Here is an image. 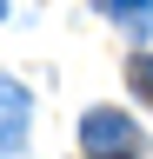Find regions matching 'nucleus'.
I'll list each match as a JSON object with an SVG mask.
<instances>
[{
    "label": "nucleus",
    "mask_w": 153,
    "mask_h": 159,
    "mask_svg": "<svg viewBox=\"0 0 153 159\" xmlns=\"http://www.w3.org/2000/svg\"><path fill=\"white\" fill-rule=\"evenodd\" d=\"M80 146H87V152H133V146H140V133H133V119H127V113L93 106V113L80 119Z\"/></svg>",
    "instance_id": "f257e3e1"
},
{
    "label": "nucleus",
    "mask_w": 153,
    "mask_h": 159,
    "mask_svg": "<svg viewBox=\"0 0 153 159\" xmlns=\"http://www.w3.org/2000/svg\"><path fill=\"white\" fill-rule=\"evenodd\" d=\"M27 146V86L20 80H0V152Z\"/></svg>",
    "instance_id": "f03ea898"
},
{
    "label": "nucleus",
    "mask_w": 153,
    "mask_h": 159,
    "mask_svg": "<svg viewBox=\"0 0 153 159\" xmlns=\"http://www.w3.org/2000/svg\"><path fill=\"white\" fill-rule=\"evenodd\" d=\"M100 13H107V20H120L133 40H146V33H153V0H100Z\"/></svg>",
    "instance_id": "7ed1b4c3"
},
{
    "label": "nucleus",
    "mask_w": 153,
    "mask_h": 159,
    "mask_svg": "<svg viewBox=\"0 0 153 159\" xmlns=\"http://www.w3.org/2000/svg\"><path fill=\"white\" fill-rule=\"evenodd\" d=\"M127 86L153 106V53H133V60H127Z\"/></svg>",
    "instance_id": "20e7f679"
},
{
    "label": "nucleus",
    "mask_w": 153,
    "mask_h": 159,
    "mask_svg": "<svg viewBox=\"0 0 153 159\" xmlns=\"http://www.w3.org/2000/svg\"><path fill=\"white\" fill-rule=\"evenodd\" d=\"M93 159H133V152H93Z\"/></svg>",
    "instance_id": "39448f33"
}]
</instances>
